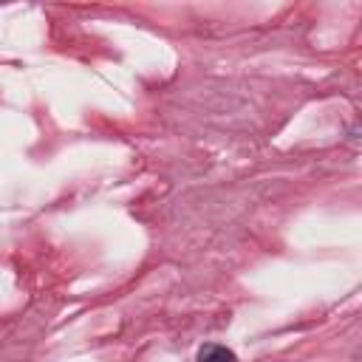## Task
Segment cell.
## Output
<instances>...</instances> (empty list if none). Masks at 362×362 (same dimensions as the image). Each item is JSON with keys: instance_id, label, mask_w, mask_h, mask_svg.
<instances>
[{"instance_id": "1", "label": "cell", "mask_w": 362, "mask_h": 362, "mask_svg": "<svg viewBox=\"0 0 362 362\" xmlns=\"http://www.w3.org/2000/svg\"><path fill=\"white\" fill-rule=\"evenodd\" d=\"M195 359H198V362H238L235 351L226 348V345H221V342H206V345H201Z\"/></svg>"}]
</instances>
